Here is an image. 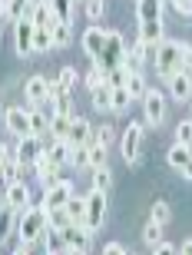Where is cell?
Listing matches in <instances>:
<instances>
[{
	"label": "cell",
	"instance_id": "4",
	"mask_svg": "<svg viewBox=\"0 0 192 255\" xmlns=\"http://www.w3.org/2000/svg\"><path fill=\"white\" fill-rule=\"evenodd\" d=\"M83 206H87V216H83V226L90 232H99L106 222V192L103 189H90L83 196Z\"/></svg>",
	"mask_w": 192,
	"mask_h": 255
},
{
	"label": "cell",
	"instance_id": "10",
	"mask_svg": "<svg viewBox=\"0 0 192 255\" xmlns=\"http://www.w3.org/2000/svg\"><path fill=\"white\" fill-rule=\"evenodd\" d=\"M70 196H73V179L63 176L57 186H47V192H43V199H40V209H43V212H47V209H57V206H63Z\"/></svg>",
	"mask_w": 192,
	"mask_h": 255
},
{
	"label": "cell",
	"instance_id": "35",
	"mask_svg": "<svg viewBox=\"0 0 192 255\" xmlns=\"http://www.w3.org/2000/svg\"><path fill=\"white\" fill-rule=\"evenodd\" d=\"M20 172H23L20 159L7 152V159H3V166H0V176H3V182H13V179H20Z\"/></svg>",
	"mask_w": 192,
	"mask_h": 255
},
{
	"label": "cell",
	"instance_id": "20",
	"mask_svg": "<svg viewBox=\"0 0 192 255\" xmlns=\"http://www.w3.org/2000/svg\"><path fill=\"white\" fill-rule=\"evenodd\" d=\"M109 93H113V90H109V83H99V86H93V90H90V103H93V110L96 113H113V103H109Z\"/></svg>",
	"mask_w": 192,
	"mask_h": 255
},
{
	"label": "cell",
	"instance_id": "37",
	"mask_svg": "<svg viewBox=\"0 0 192 255\" xmlns=\"http://www.w3.org/2000/svg\"><path fill=\"white\" fill-rule=\"evenodd\" d=\"M159 239H163V226H159L156 219H149V222L143 226V242H146L149 249H153L156 242H159Z\"/></svg>",
	"mask_w": 192,
	"mask_h": 255
},
{
	"label": "cell",
	"instance_id": "19",
	"mask_svg": "<svg viewBox=\"0 0 192 255\" xmlns=\"http://www.w3.org/2000/svg\"><path fill=\"white\" fill-rule=\"evenodd\" d=\"M90 136H93V129H90V120H83V116H73V120H70L67 142H70V146H77V142H90Z\"/></svg>",
	"mask_w": 192,
	"mask_h": 255
},
{
	"label": "cell",
	"instance_id": "38",
	"mask_svg": "<svg viewBox=\"0 0 192 255\" xmlns=\"http://www.w3.org/2000/svg\"><path fill=\"white\" fill-rule=\"evenodd\" d=\"M87 146H90V169H93V166H103V162H106V146H103V142H96L93 136H90Z\"/></svg>",
	"mask_w": 192,
	"mask_h": 255
},
{
	"label": "cell",
	"instance_id": "6",
	"mask_svg": "<svg viewBox=\"0 0 192 255\" xmlns=\"http://www.w3.org/2000/svg\"><path fill=\"white\" fill-rule=\"evenodd\" d=\"M166 120V93L163 90H146L143 93V126L156 129Z\"/></svg>",
	"mask_w": 192,
	"mask_h": 255
},
{
	"label": "cell",
	"instance_id": "8",
	"mask_svg": "<svg viewBox=\"0 0 192 255\" xmlns=\"http://www.w3.org/2000/svg\"><path fill=\"white\" fill-rule=\"evenodd\" d=\"M13 50H17V57L20 60H27V57H33V23H30V17H17L13 23Z\"/></svg>",
	"mask_w": 192,
	"mask_h": 255
},
{
	"label": "cell",
	"instance_id": "49",
	"mask_svg": "<svg viewBox=\"0 0 192 255\" xmlns=\"http://www.w3.org/2000/svg\"><path fill=\"white\" fill-rule=\"evenodd\" d=\"M169 3H173L176 13H183V17H189V13H192V0H169Z\"/></svg>",
	"mask_w": 192,
	"mask_h": 255
},
{
	"label": "cell",
	"instance_id": "7",
	"mask_svg": "<svg viewBox=\"0 0 192 255\" xmlns=\"http://www.w3.org/2000/svg\"><path fill=\"white\" fill-rule=\"evenodd\" d=\"M50 90H53V80H47L43 73H33L23 80V100H27V106H47Z\"/></svg>",
	"mask_w": 192,
	"mask_h": 255
},
{
	"label": "cell",
	"instance_id": "54",
	"mask_svg": "<svg viewBox=\"0 0 192 255\" xmlns=\"http://www.w3.org/2000/svg\"><path fill=\"white\" fill-rule=\"evenodd\" d=\"M37 3H47V0H27V7H37Z\"/></svg>",
	"mask_w": 192,
	"mask_h": 255
},
{
	"label": "cell",
	"instance_id": "3",
	"mask_svg": "<svg viewBox=\"0 0 192 255\" xmlns=\"http://www.w3.org/2000/svg\"><path fill=\"white\" fill-rule=\"evenodd\" d=\"M43 229H47V212H43L40 206H23V209H20L17 236L23 239V242H40Z\"/></svg>",
	"mask_w": 192,
	"mask_h": 255
},
{
	"label": "cell",
	"instance_id": "15",
	"mask_svg": "<svg viewBox=\"0 0 192 255\" xmlns=\"http://www.w3.org/2000/svg\"><path fill=\"white\" fill-rule=\"evenodd\" d=\"M3 202H7V206H13V209H23V206H30V189H27V182H23V179H13V182H7Z\"/></svg>",
	"mask_w": 192,
	"mask_h": 255
},
{
	"label": "cell",
	"instance_id": "45",
	"mask_svg": "<svg viewBox=\"0 0 192 255\" xmlns=\"http://www.w3.org/2000/svg\"><path fill=\"white\" fill-rule=\"evenodd\" d=\"M93 139L103 142V146H109V142H113V126H99V129H93Z\"/></svg>",
	"mask_w": 192,
	"mask_h": 255
},
{
	"label": "cell",
	"instance_id": "23",
	"mask_svg": "<svg viewBox=\"0 0 192 255\" xmlns=\"http://www.w3.org/2000/svg\"><path fill=\"white\" fill-rule=\"evenodd\" d=\"M23 17H30V23H33V27H50V23H53L50 0H47V3H37V7H27V13H23Z\"/></svg>",
	"mask_w": 192,
	"mask_h": 255
},
{
	"label": "cell",
	"instance_id": "33",
	"mask_svg": "<svg viewBox=\"0 0 192 255\" xmlns=\"http://www.w3.org/2000/svg\"><path fill=\"white\" fill-rule=\"evenodd\" d=\"M63 209H67V219H70V222H83V216H87L83 196H70L67 202H63Z\"/></svg>",
	"mask_w": 192,
	"mask_h": 255
},
{
	"label": "cell",
	"instance_id": "5",
	"mask_svg": "<svg viewBox=\"0 0 192 255\" xmlns=\"http://www.w3.org/2000/svg\"><path fill=\"white\" fill-rule=\"evenodd\" d=\"M139 149H143V120H133L123 129V139H119V152H123L126 166H136L139 162Z\"/></svg>",
	"mask_w": 192,
	"mask_h": 255
},
{
	"label": "cell",
	"instance_id": "51",
	"mask_svg": "<svg viewBox=\"0 0 192 255\" xmlns=\"http://www.w3.org/2000/svg\"><path fill=\"white\" fill-rule=\"evenodd\" d=\"M33 246H37V242H23V239H20V246L13 249V252H17V255H27V252H33Z\"/></svg>",
	"mask_w": 192,
	"mask_h": 255
},
{
	"label": "cell",
	"instance_id": "39",
	"mask_svg": "<svg viewBox=\"0 0 192 255\" xmlns=\"http://www.w3.org/2000/svg\"><path fill=\"white\" fill-rule=\"evenodd\" d=\"M149 219H156L159 226H166V222L173 219V212H169V202H166V199H156V202H153V216H149Z\"/></svg>",
	"mask_w": 192,
	"mask_h": 255
},
{
	"label": "cell",
	"instance_id": "40",
	"mask_svg": "<svg viewBox=\"0 0 192 255\" xmlns=\"http://www.w3.org/2000/svg\"><path fill=\"white\" fill-rule=\"evenodd\" d=\"M37 179H40V186H43V189H47V186H57V182L63 179V166H50L47 172H40Z\"/></svg>",
	"mask_w": 192,
	"mask_h": 255
},
{
	"label": "cell",
	"instance_id": "43",
	"mask_svg": "<svg viewBox=\"0 0 192 255\" xmlns=\"http://www.w3.org/2000/svg\"><path fill=\"white\" fill-rule=\"evenodd\" d=\"M106 80V73L99 70V66H90L87 70V76H83V83H87V90H93V86H99Z\"/></svg>",
	"mask_w": 192,
	"mask_h": 255
},
{
	"label": "cell",
	"instance_id": "34",
	"mask_svg": "<svg viewBox=\"0 0 192 255\" xmlns=\"http://www.w3.org/2000/svg\"><path fill=\"white\" fill-rule=\"evenodd\" d=\"M70 219H67V209L57 206V209H47V229H57V232H67Z\"/></svg>",
	"mask_w": 192,
	"mask_h": 255
},
{
	"label": "cell",
	"instance_id": "52",
	"mask_svg": "<svg viewBox=\"0 0 192 255\" xmlns=\"http://www.w3.org/2000/svg\"><path fill=\"white\" fill-rule=\"evenodd\" d=\"M7 23H10V20H7V7H3V0H0V33H3Z\"/></svg>",
	"mask_w": 192,
	"mask_h": 255
},
{
	"label": "cell",
	"instance_id": "32",
	"mask_svg": "<svg viewBox=\"0 0 192 255\" xmlns=\"http://www.w3.org/2000/svg\"><path fill=\"white\" fill-rule=\"evenodd\" d=\"M123 86H126V93L133 96V100H143V93L149 90V86H146V80H143V73H129L123 80Z\"/></svg>",
	"mask_w": 192,
	"mask_h": 255
},
{
	"label": "cell",
	"instance_id": "28",
	"mask_svg": "<svg viewBox=\"0 0 192 255\" xmlns=\"http://www.w3.org/2000/svg\"><path fill=\"white\" fill-rule=\"evenodd\" d=\"M77 80H80V73L73 70V66H60V73H57V80H53V86H57V90H67V93H73Z\"/></svg>",
	"mask_w": 192,
	"mask_h": 255
},
{
	"label": "cell",
	"instance_id": "13",
	"mask_svg": "<svg viewBox=\"0 0 192 255\" xmlns=\"http://www.w3.org/2000/svg\"><path fill=\"white\" fill-rule=\"evenodd\" d=\"M163 10H166V0H136V20L139 23L163 20Z\"/></svg>",
	"mask_w": 192,
	"mask_h": 255
},
{
	"label": "cell",
	"instance_id": "36",
	"mask_svg": "<svg viewBox=\"0 0 192 255\" xmlns=\"http://www.w3.org/2000/svg\"><path fill=\"white\" fill-rule=\"evenodd\" d=\"M109 186H113V172H109V166H93V189H109Z\"/></svg>",
	"mask_w": 192,
	"mask_h": 255
},
{
	"label": "cell",
	"instance_id": "47",
	"mask_svg": "<svg viewBox=\"0 0 192 255\" xmlns=\"http://www.w3.org/2000/svg\"><path fill=\"white\" fill-rule=\"evenodd\" d=\"M123 80H126V70H123V66H116V70H109V73H106V83H109V86H123Z\"/></svg>",
	"mask_w": 192,
	"mask_h": 255
},
{
	"label": "cell",
	"instance_id": "42",
	"mask_svg": "<svg viewBox=\"0 0 192 255\" xmlns=\"http://www.w3.org/2000/svg\"><path fill=\"white\" fill-rule=\"evenodd\" d=\"M3 7H7V20L13 23L17 17H23V13H27V0H3Z\"/></svg>",
	"mask_w": 192,
	"mask_h": 255
},
{
	"label": "cell",
	"instance_id": "17",
	"mask_svg": "<svg viewBox=\"0 0 192 255\" xmlns=\"http://www.w3.org/2000/svg\"><path fill=\"white\" fill-rule=\"evenodd\" d=\"M103 40H106L103 27H87V33H83V53H87V60H93L103 50Z\"/></svg>",
	"mask_w": 192,
	"mask_h": 255
},
{
	"label": "cell",
	"instance_id": "48",
	"mask_svg": "<svg viewBox=\"0 0 192 255\" xmlns=\"http://www.w3.org/2000/svg\"><path fill=\"white\" fill-rule=\"evenodd\" d=\"M153 252H156V255H173L176 246H173V242H166V239H159V242L153 246Z\"/></svg>",
	"mask_w": 192,
	"mask_h": 255
},
{
	"label": "cell",
	"instance_id": "30",
	"mask_svg": "<svg viewBox=\"0 0 192 255\" xmlns=\"http://www.w3.org/2000/svg\"><path fill=\"white\" fill-rule=\"evenodd\" d=\"M47 156H50V162H53V166H67V159H70V142L67 139H53V146L47 149Z\"/></svg>",
	"mask_w": 192,
	"mask_h": 255
},
{
	"label": "cell",
	"instance_id": "2",
	"mask_svg": "<svg viewBox=\"0 0 192 255\" xmlns=\"http://www.w3.org/2000/svg\"><path fill=\"white\" fill-rule=\"evenodd\" d=\"M123 57H126V40H123V33H119V30H106L103 50H99L90 63L99 66L103 73H109V70H116V66L123 63Z\"/></svg>",
	"mask_w": 192,
	"mask_h": 255
},
{
	"label": "cell",
	"instance_id": "25",
	"mask_svg": "<svg viewBox=\"0 0 192 255\" xmlns=\"http://www.w3.org/2000/svg\"><path fill=\"white\" fill-rule=\"evenodd\" d=\"M70 120H73V116H67V113H53V116H50V126H47V136H53V139H67Z\"/></svg>",
	"mask_w": 192,
	"mask_h": 255
},
{
	"label": "cell",
	"instance_id": "11",
	"mask_svg": "<svg viewBox=\"0 0 192 255\" xmlns=\"http://www.w3.org/2000/svg\"><path fill=\"white\" fill-rule=\"evenodd\" d=\"M3 126H7V132H13L20 139V136L30 132V113L23 106H7V110H3Z\"/></svg>",
	"mask_w": 192,
	"mask_h": 255
},
{
	"label": "cell",
	"instance_id": "18",
	"mask_svg": "<svg viewBox=\"0 0 192 255\" xmlns=\"http://www.w3.org/2000/svg\"><path fill=\"white\" fill-rule=\"evenodd\" d=\"M166 162H169V169H186L192 162V149L186 146V142H176V146H169V152H166Z\"/></svg>",
	"mask_w": 192,
	"mask_h": 255
},
{
	"label": "cell",
	"instance_id": "22",
	"mask_svg": "<svg viewBox=\"0 0 192 255\" xmlns=\"http://www.w3.org/2000/svg\"><path fill=\"white\" fill-rule=\"evenodd\" d=\"M17 219H20V209L13 206H0V249H3V239L10 236V229H17Z\"/></svg>",
	"mask_w": 192,
	"mask_h": 255
},
{
	"label": "cell",
	"instance_id": "50",
	"mask_svg": "<svg viewBox=\"0 0 192 255\" xmlns=\"http://www.w3.org/2000/svg\"><path fill=\"white\" fill-rule=\"evenodd\" d=\"M103 252H106V255H123V252H126V246H123V242H106Z\"/></svg>",
	"mask_w": 192,
	"mask_h": 255
},
{
	"label": "cell",
	"instance_id": "46",
	"mask_svg": "<svg viewBox=\"0 0 192 255\" xmlns=\"http://www.w3.org/2000/svg\"><path fill=\"white\" fill-rule=\"evenodd\" d=\"M129 53H133V57L139 60V63H146V57H149V53H153V50L146 47L143 40H136V43H133V50H129Z\"/></svg>",
	"mask_w": 192,
	"mask_h": 255
},
{
	"label": "cell",
	"instance_id": "44",
	"mask_svg": "<svg viewBox=\"0 0 192 255\" xmlns=\"http://www.w3.org/2000/svg\"><path fill=\"white\" fill-rule=\"evenodd\" d=\"M176 142H186V146L192 142V123L189 120H183V123L176 126Z\"/></svg>",
	"mask_w": 192,
	"mask_h": 255
},
{
	"label": "cell",
	"instance_id": "53",
	"mask_svg": "<svg viewBox=\"0 0 192 255\" xmlns=\"http://www.w3.org/2000/svg\"><path fill=\"white\" fill-rule=\"evenodd\" d=\"M7 152H10V149H7V142H0V166H3V159H7Z\"/></svg>",
	"mask_w": 192,
	"mask_h": 255
},
{
	"label": "cell",
	"instance_id": "31",
	"mask_svg": "<svg viewBox=\"0 0 192 255\" xmlns=\"http://www.w3.org/2000/svg\"><path fill=\"white\" fill-rule=\"evenodd\" d=\"M113 93H109V103H113V113H126L129 103H133V96L126 93V86H109Z\"/></svg>",
	"mask_w": 192,
	"mask_h": 255
},
{
	"label": "cell",
	"instance_id": "41",
	"mask_svg": "<svg viewBox=\"0 0 192 255\" xmlns=\"http://www.w3.org/2000/svg\"><path fill=\"white\" fill-rule=\"evenodd\" d=\"M106 10V0H83V13H87V20H99Z\"/></svg>",
	"mask_w": 192,
	"mask_h": 255
},
{
	"label": "cell",
	"instance_id": "9",
	"mask_svg": "<svg viewBox=\"0 0 192 255\" xmlns=\"http://www.w3.org/2000/svg\"><path fill=\"white\" fill-rule=\"evenodd\" d=\"M63 239H67V252H73V255H87L90 246H93V232L83 222H70Z\"/></svg>",
	"mask_w": 192,
	"mask_h": 255
},
{
	"label": "cell",
	"instance_id": "16",
	"mask_svg": "<svg viewBox=\"0 0 192 255\" xmlns=\"http://www.w3.org/2000/svg\"><path fill=\"white\" fill-rule=\"evenodd\" d=\"M139 40H143L149 50H156L159 43L166 40V30H163V20H156V23H139ZM153 57V53H149Z\"/></svg>",
	"mask_w": 192,
	"mask_h": 255
},
{
	"label": "cell",
	"instance_id": "29",
	"mask_svg": "<svg viewBox=\"0 0 192 255\" xmlns=\"http://www.w3.org/2000/svg\"><path fill=\"white\" fill-rule=\"evenodd\" d=\"M30 113V132H33V136H40V139H43V136H47V126H50V116L43 113V110H27Z\"/></svg>",
	"mask_w": 192,
	"mask_h": 255
},
{
	"label": "cell",
	"instance_id": "1",
	"mask_svg": "<svg viewBox=\"0 0 192 255\" xmlns=\"http://www.w3.org/2000/svg\"><path fill=\"white\" fill-rule=\"evenodd\" d=\"M189 60H192V50L186 40H163L153 50V70L159 80H169L179 70H189Z\"/></svg>",
	"mask_w": 192,
	"mask_h": 255
},
{
	"label": "cell",
	"instance_id": "21",
	"mask_svg": "<svg viewBox=\"0 0 192 255\" xmlns=\"http://www.w3.org/2000/svg\"><path fill=\"white\" fill-rule=\"evenodd\" d=\"M40 246H43V252L60 255V252H67V239H63V232H57V229H43V236H40Z\"/></svg>",
	"mask_w": 192,
	"mask_h": 255
},
{
	"label": "cell",
	"instance_id": "26",
	"mask_svg": "<svg viewBox=\"0 0 192 255\" xmlns=\"http://www.w3.org/2000/svg\"><path fill=\"white\" fill-rule=\"evenodd\" d=\"M50 40H53V50H57V47H70V40H73V33H70V23H63V20H53V23H50Z\"/></svg>",
	"mask_w": 192,
	"mask_h": 255
},
{
	"label": "cell",
	"instance_id": "27",
	"mask_svg": "<svg viewBox=\"0 0 192 255\" xmlns=\"http://www.w3.org/2000/svg\"><path fill=\"white\" fill-rule=\"evenodd\" d=\"M53 50V40H50V27H37L33 30V53L37 57H47Z\"/></svg>",
	"mask_w": 192,
	"mask_h": 255
},
{
	"label": "cell",
	"instance_id": "14",
	"mask_svg": "<svg viewBox=\"0 0 192 255\" xmlns=\"http://www.w3.org/2000/svg\"><path fill=\"white\" fill-rule=\"evenodd\" d=\"M37 149H40V136L27 132V136H20V139H17V149H13V156H17L20 166L27 169L30 162H33V156H37Z\"/></svg>",
	"mask_w": 192,
	"mask_h": 255
},
{
	"label": "cell",
	"instance_id": "55",
	"mask_svg": "<svg viewBox=\"0 0 192 255\" xmlns=\"http://www.w3.org/2000/svg\"><path fill=\"white\" fill-rule=\"evenodd\" d=\"M0 206H3V196H0Z\"/></svg>",
	"mask_w": 192,
	"mask_h": 255
},
{
	"label": "cell",
	"instance_id": "56",
	"mask_svg": "<svg viewBox=\"0 0 192 255\" xmlns=\"http://www.w3.org/2000/svg\"><path fill=\"white\" fill-rule=\"evenodd\" d=\"M77 3H83V0H77Z\"/></svg>",
	"mask_w": 192,
	"mask_h": 255
},
{
	"label": "cell",
	"instance_id": "12",
	"mask_svg": "<svg viewBox=\"0 0 192 255\" xmlns=\"http://www.w3.org/2000/svg\"><path fill=\"white\" fill-rule=\"evenodd\" d=\"M166 83H169V96H173L176 103H189V96H192V76H189V70L173 73Z\"/></svg>",
	"mask_w": 192,
	"mask_h": 255
},
{
	"label": "cell",
	"instance_id": "24",
	"mask_svg": "<svg viewBox=\"0 0 192 255\" xmlns=\"http://www.w3.org/2000/svg\"><path fill=\"white\" fill-rule=\"evenodd\" d=\"M70 169H90V146L87 142H77L70 146V159H67Z\"/></svg>",
	"mask_w": 192,
	"mask_h": 255
}]
</instances>
